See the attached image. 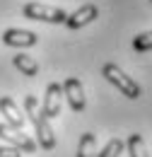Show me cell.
<instances>
[{
	"label": "cell",
	"instance_id": "cell-1",
	"mask_svg": "<svg viewBox=\"0 0 152 157\" xmlns=\"http://www.w3.org/2000/svg\"><path fill=\"white\" fill-rule=\"evenodd\" d=\"M24 111H27L29 121L34 123L36 143L44 147V150H53V147H56V133H53L48 118L41 114V106H39V101H36L34 94H27V97H24Z\"/></svg>",
	"mask_w": 152,
	"mask_h": 157
},
{
	"label": "cell",
	"instance_id": "cell-2",
	"mask_svg": "<svg viewBox=\"0 0 152 157\" xmlns=\"http://www.w3.org/2000/svg\"><path fill=\"white\" fill-rule=\"evenodd\" d=\"M101 75H104V80H109L116 90H121V94L128 97V99H138L140 92H142L140 85H138L133 78H128L116 63H104V65H101Z\"/></svg>",
	"mask_w": 152,
	"mask_h": 157
},
{
	"label": "cell",
	"instance_id": "cell-3",
	"mask_svg": "<svg viewBox=\"0 0 152 157\" xmlns=\"http://www.w3.org/2000/svg\"><path fill=\"white\" fill-rule=\"evenodd\" d=\"M22 15L27 20L34 22H48V24H65L68 12L60 10V7H51V5H44V2H27L22 7Z\"/></svg>",
	"mask_w": 152,
	"mask_h": 157
},
{
	"label": "cell",
	"instance_id": "cell-4",
	"mask_svg": "<svg viewBox=\"0 0 152 157\" xmlns=\"http://www.w3.org/2000/svg\"><path fill=\"white\" fill-rule=\"evenodd\" d=\"M0 138H2L5 143H10L12 147H17L19 152H22V150H24V152H34V150H36V143L27 136V133H22V131L7 126V123H0Z\"/></svg>",
	"mask_w": 152,
	"mask_h": 157
},
{
	"label": "cell",
	"instance_id": "cell-5",
	"mask_svg": "<svg viewBox=\"0 0 152 157\" xmlns=\"http://www.w3.org/2000/svg\"><path fill=\"white\" fill-rule=\"evenodd\" d=\"M60 104H63V85L51 82L46 87V97H44V106H41V114L46 118H56L60 116Z\"/></svg>",
	"mask_w": 152,
	"mask_h": 157
},
{
	"label": "cell",
	"instance_id": "cell-6",
	"mask_svg": "<svg viewBox=\"0 0 152 157\" xmlns=\"http://www.w3.org/2000/svg\"><path fill=\"white\" fill-rule=\"evenodd\" d=\"M97 17H99V7H97L94 2H85L82 7H77L73 15L65 17V27L68 29H82L85 24L94 22Z\"/></svg>",
	"mask_w": 152,
	"mask_h": 157
},
{
	"label": "cell",
	"instance_id": "cell-7",
	"mask_svg": "<svg viewBox=\"0 0 152 157\" xmlns=\"http://www.w3.org/2000/svg\"><path fill=\"white\" fill-rule=\"evenodd\" d=\"M63 92L68 97V104L73 111H85L87 101H85V90H82V82L77 78H68L63 82Z\"/></svg>",
	"mask_w": 152,
	"mask_h": 157
},
{
	"label": "cell",
	"instance_id": "cell-8",
	"mask_svg": "<svg viewBox=\"0 0 152 157\" xmlns=\"http://www.w3.org/2000/svg\"><path fill=\"white\" fill-rule=\"evenodd\" d=\"M39 41V36L34 32L27 29H5L2 32V44L5 46H17V48H29Z\"/></svg>",
	"mask_w": 152,
	"mask_h": 157
},
{
	"label": "cell",
	"instance_id": "cell-9",
	"mask_svg": "<svg viewBox=\"0 0 152 157\" xmlns=\"http://www.w3.org/2000/svg\"><path fill=\"white\" fill-rule=\"evenodd\" d=\"M0 114L5 116V123H7V126H12V128H17V131L24 128V116L19 114L17 104L10 97H0Z\"/></svg>",
	"mask_w": 152,
	"mask_h": 157
},
{
	"label": "cell",
	"instance_id": "cell-10",
	"mask_svg": "<svg viewBox=\"0 0 152 157\" xmlns=\"http://www.w3.org/2000/svg\"><path fill=\"white\" fill-rule=\"evenodd\" d=\"M12 63H15V68H17L22 75H27V78H34L39 73V65L36 60L32 58V56H27V53H17L15 58H12Z\"/></svg>",
	"mask_w": 152,
	"mask_h": 157
},
{
	"label": "cell",
	"instance_id": "cell-11",
	"mask_svg": "<svg viewBox=\"0 0 152 157\" xmlns=\"http://www.w3.org/2000/svg\"><path fill=\"white\" fill-rule=\"evenodd\" d=\"M77 157H97V138L94 133H82L77 145Z\"/></svg>",
	"mask_w": 152,
	"mask_h": 157
},
{
	"label": "cell",
	"instance_id": "cell-12",
	"mask_svg": "<svg viewBox=\"0 0 152 157\" xmlns=\"http://www.w3.org/2000/svg\"><path fill=\"white\" fill-rule=\"evenodd\" d=\"M126 147H128V152L131 157H150L147 155V145H145V140L140 133H133V136H128V143H126Z\"/></svg>",
	"mask_w": 152,
	"mask_h": 157
},
{
	"label": "cell",
	"instance_id": "cell-13",
	"mask_svg": "<svg viewBox=\"0 0 152 157\" xmlns=\"http://www.w3.org/2000/svg\"><path fill=\"white\" fill-rule=\"evenodd\" d=\"M123 150H126V143H123L121 138H111V140L101 147V152H97V157H118Z\"/></svg>",
	"mask_w": 152,
	"mask_h": 157
},
{
	"label": "cell",
	"instance_id": "cell-14",
	"mask_svg": "<svg viewBox=\"0 0 152 157\" xmlns=\"http://www.w3.org/2000/svg\"><path fill=\"white\" fill-rule=\"evenodd\" d=\"M133 48L138 53H145V51H152V32H142L133 39Z\"/></svg>",
	"mask_w": 152,
	"mask_h": 157
},
{
	"label": "cell",
	"instance_id": "cell-15",
	"mask_svg": "<svg viewBox=\"0 0 152 157\" xmlns=\"http://www.w3.org/2000/svg\"><path fill=\"white\" fill-rule=\"evenodd\" d=\"M0 157H22V155H19L17 147H12V145L7 147V145H5V147H0Z\"/></svg>",
	"mask_w": 152,
	"mask_h": 157
},
{
	"label": "cell",
	"instance_id": "cell-16",
	"mask_svg": "<svg viewBox=\"0 0 152 157\" xmlns=\"http://www.w3.org/2000/svg\"><path fill=\"white\" fill-rule=\"evenodd\" d=\"M150 2H152V0H150Z\"/></svg>",
	"mask_w": 152,
	"mask_h": 157
}]
</instances>
